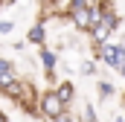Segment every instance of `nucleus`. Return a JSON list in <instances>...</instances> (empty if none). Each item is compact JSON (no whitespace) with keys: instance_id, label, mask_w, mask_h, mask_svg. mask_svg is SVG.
I'll use <instances>...</instances> for the list:
<instances>
[{"instance_id":"obj_3","label":"nucleus","mask_w":125,"mask_h":122,"mask_svg":"<svg viewBox=\"0 0 125 122\" xmlns=\"http://www.w3.org/2000/svg\"><path fill=\"white\" fill-rule=\"evenodd\" d=\"M38 113H41V119H44V122H55L61 113H67V108H64L61 99H58L55 87H44V90H41V105H38Z\"/></svg>"},{"instance_id":"obj_14","label":"nucleus","mask_w":125,"mask_h":122,"mask_svg":"<svg viewBox=\"0 0 125 122\" xmlns=\"http://www.w3.org/2000/svg\"><path fill=\"white\" fill-rule=\"evenodd\" d=\"M116 76H119V79H125V61L119 64V67H116Z\"/></svg>"},{"instance_id":"obj_17","label":"nucleus","mask_w":125,"mask_h":122,"mask_svg":"<svg viewBox=\"0 0 125 122\" xmlns=\"http://www.w3.org/2000/svg\"><path fill=\"white\" fill-rule=\"evenodd\" d=\"M3 6H6V3H0V12H3Z\"/></svg>"},{"instance_id":"obj_5","label":"nucleus","mask_w":125,"mask_h":122,"mask_svg":"<svg viewBox=\"0 0 125 122\" xmlns=\"http://www.w3.org/2000/svg\"><path fill=\"white\" fill-rule=\"evenodd\" d=\"M21 76H18V70H15V64L9 58H0V90H6L9 84H15Z\"/></svg>"},{"instance_id":"obj_9","label":"nucleus","mask_w":125,"mask_h":122,"mask_svg":"<svg viewBox=\"0 0 125 122\" xmlns=\"http://www.w3.org/2000/svg\"><path fill=\"white\" fill-rule=\"evenodd\" d=\"M96 93H99V99H102V102H111V99H114V93H116V87H114L108 79H102V81L96 84Z\"/></svg>"},{"instance_id":"obj_11","label":"nucleus","mask_w":125,"mask_h":122,"mask_svg":"<svg viewBox=\"0 0 125 122\" xmlns=\"http://www.w3.org/2000/svg\"><path fill=\"white\" fill-rule=\"evenodd\" d=\"M79 73H82V76H87V79H93V76H99V64H96L93 58H87V61H82V64H79Z\"/></svg>"},{"instance_id":"obj_8","label":"nucleus","mask_w":125,"mask_h":122,"mask_svg":"<svg viewBox=\"0 0 125 122\" xmlns=\"http://www.w3.org/2000/svg\"><path fill=\"white\" fill-rule=\"evenodd\" d=\"M23 90H26V81H23V79H18L15 84H9L6 90H0V96H6V99H12V102L18 105V102H21V96H23Z\"/></svg>"},{"instance_id":"obj_10","label":"nucleus","mask_w":125,"mask_h":122,"mask_svg":"<svg viewBox=\"0 0 125 122\" xmlns=\"http://www.w3.org/2000/svg\"><path fill=\"white\" fill-rule=\"evenodd\" d=\"M79 122H99V113H96V108L90 102H84L82 105V113H79Z\"/></svg>"},{"instance_id":"obj_12","label":"nucleus","mask_w":125,"mask_h":122,"mask_svg":"<svg viewBox=\"0 0 125 122\" xmlns=\"http://www.w3.org/2000/svg\"><path fill=\"white\" fill-rule=\"evenodd\" d=\"M15 29V20H0V35H9Z\"/></svg>"},{"instance_id":"obj_15","label":"nucleus","mask_w":125,"mask_h":122,"mask_svg":"<svg viewBox=\"0 0 125 122\" xmlns=\"http://www.w3.org/2000/svg\"><path fill=\"white\" fill-rule=\"evenodd\" d=\"M0 122H9V113H6L3 108H0Z\"/></svg>"},{"instance_id":"obj_7","label":"nucleus","mask_w":125,"mask_h":122,"mask_svg":"<svg viewBox=\"0 0 125 122\" xmlns=\"http://www.w3.org/2000/svg\"><path fill=\"white\" fill-rule=\"evenodd\" d=\"M38 61H41V67H44V76H50V73H55V67H58V52L50 50V47H44V50H38Z\"/></svg>"},{"instance_id":"obj_4","label":"nucleus","mask_w":125,"mask_h":122,"mask_svg":"<svg viewBox=\"0 0 125 122\" xmlns=\"http://www.w3.org/2000/svg\"><path fill=\"white\" fill-rule=\"evenodd\" d=\"M26 44H35L38 50L47 47V23L44 20H35L29 29H26Z\"/></svg>"},{"instance_id":"obj_13","label":"nucleus","mask_w":125,"mask_h":122,"mask_svg":"<svg viewBox=\"0 0 125 122\" xmlns=\"http://www.w3.org/2000/svg\"><path fill=\"white\" fill-rule=\"evenodd\" d=\"M55 122H76V116H73V113L67 111V113H61V116H58V119H55Z\"/></svg>"},{"instance_id":"obj_2","label":"nucleus","mask_w":125,"mask_h":122,"mask_svg":"<svg viewBox=\"0 0 125 122\" xmlns=\"http://www.w3.org/2000/svg\"><path fill=\"white\" fill-rule=\"evenodd\" d=\"M90 58H93L96 64H105L108 70L116 73V67L125 61V44L111 41V44H105V47H90Z\"/></svg>"},{"instance_id":"obj_6","label":"nucleus","mask_w":125,"mask_h":122,"mask_svg":"<svg viewBox=\"0 0 125 122\" xmlns=\"http://www.w3.org/2000/svg\"><path fill=\"white\" fill-rule=\"evenodd\" d=\"M55 93H58V99L64 102V108H67V111H70V105H73V102H76V96H79V93H76V84H73V81H67V79H61V81L55 84Z\"/></svg>"},{"instance_id":"obj_16","label":"nucleus","mask_w":125,"mask_h":122,"mask_svg":"<svg viewBox=\"0 0 125 122\" xmlns=\"http://www.w3.org/2000/svg\"><path fill=\"white\" fill-rule=\"evenodd\" d=\"M111 122H125V116H122V113H114V119H111Z\"/></svg>"},{"instance_id":"obj_1","label":"nucleus","mask_w":125,"mask_h":122,"mask_svg":"<svg viewBox=\"0 0 125 122\" xmlns=\"http://www.w3.org/2000/svg\"><path fill=\"white\" fill-rule=\"evenodd\" d=\"M122 26V18H119V12H116V6L111 3L108 9H105V15L99 18V23H96L93 29L87 32V41H90V47H105V44H111V38H114V32Z\"/></svg>"}]
</instances>
